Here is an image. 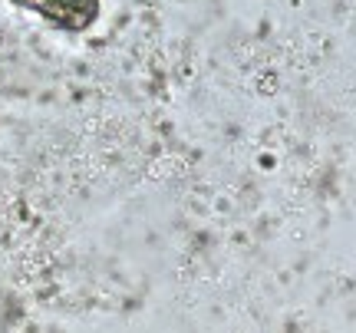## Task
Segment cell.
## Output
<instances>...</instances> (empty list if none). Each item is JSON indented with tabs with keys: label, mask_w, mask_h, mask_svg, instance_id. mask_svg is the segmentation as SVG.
<instances>
[{
	"label": "cell",
	"mask_w": 356,
	"mask_h": 333,
	"mask_svg": "<svg viewBox=\"0 0 356 333\" xmlns=\"http://www.w3.org/2000/svg\"><path fill=\"white\" fill-rule=\"evenodd\" d=\"M63 30H86L99 17V0H13Z\"/></svg>",
	"instance_id": "1"
}]
</instances>
